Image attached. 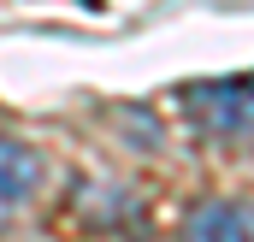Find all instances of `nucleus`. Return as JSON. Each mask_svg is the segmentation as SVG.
I'll return each mask as SVG.
<instances>
[{"label":"nucleus","instance_id":"1","mask_svg":"<svg viewBox=\"0 0 254 242\" xmlns=\"http://www.w3.org/2000/svg\"><path fill=\"white\" fill-rule=\"evenodd\" d=\"M184 113H190V124L201 136H213V142L249 136L254 130V71L190 83V89H184Z\"/></svg>","mask_w":254,"mask_h":242},{"label":"nucleus","instance_id":"3","mask_svg":"<svg viewBox=\"0 0 254 242\" xmlns=\"http://www.w3.org/2000/svg\"><path fill=\"white\" fill-rule=\"evenodd\" d=\"M184 237H195V242H254V207H243V201H201L184 219Z\"/></svg>","mask_w":254,"mask_h":242},{"label":"nucleus","instance_id":"2","mask_svg":"<svg viewBox=\"0 0 254 242\" xmlns=\"http://www.w3.org/2000/svg\"><path fill=\"white\" fill-rule=\"evenodd\" d=\"M42 178H48L42 154L30 142H18V136H0V219H12L24 201H36Z\"/></svg>","mask_w":254,"mask_h":242}]
</instances>
